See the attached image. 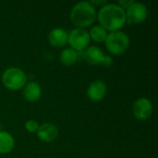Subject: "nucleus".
<instances>
[{
    "label": "nucleus",
    "instance_id": "obj_12",
    "mask_svg": "<svg viewBox=\"0 0 158 158\" xmlns=\"http://www.w3.org/2000/svg\"><path fill=\"white\" fill-rule=\"evenodd\" d=\"M23 98L29 103H35L42 96V87L36 81H28L22 89Z\"/></svg>",
    "mask_w": 158,
    "mask_h": 158
},
{
    "label": "nucleus",
    "instance_id": "obj_6",
    "mask_svg": "<svg viewBox=\"0 0 158 158\" xmlns=\"http://www.w3.org/2000/svg\"><path fill=\"white\" fill-rule=\"evenodd\" d=\"M125 15L126 24H142L147 19L149 16V9L145 4L134 1L128 8L125 9Z\"/></svg>",
    "mask_w": 158,
    "mask_h": 158
},
{
    "label": "nucleus",
    "instance_id": "obj_11",
    "mask_svg": "<svg viewBox=\"0 0 158 158\" xmlns=\"http://www.w3.org/2000/svg\"><path fill=\"white\" fill-rule=\"evenodd\" d=\"M69 32L60 27L53 28L47 34V41L49 44L55 48H61L68 44Z\"/></svg>",
    "mask_w": 158,
    "mask_h": 158
},
{
    "label": "nucleus",
    "instance_id": "obj_2",
    "mask_svg": "<svg viewBox=\"0 0 158 158\" xmlns=\"http://www.w3.org/2000/svg\"><path fill=\"white\" fill-rule=\"evenodd\" d=\"M96 9L90 1H81L73 6L69 13V19L75 28L86 29L96 20Z\"/></svg>",
    "mask_w": 158,
    "mask_h": 158
},
{
    "label": "nucleus",
    "instance_id": "obj_5",
    "mask_svg": "<svg viewBox=\"0 0 158 158\" xmlns=\"http://www.w3.org/2000/svg\"><path fill=\"white\" fill-rule=\"evenodd\" d=\"M80 58H82L91 66H104L109 68L114 63L112 56L106 55L97 45H89L84 51L80 53Z\"/></svg>",
    "mask_w": 158,
    "mask_h": 158
},
{
    "label": "nucleus",
    "instance_id": "obj_14",
    "mask_svg": "<svg viewBox=\"0 0 158 158\" xmlns=\"http://www.w3.org/2000/svg\"><path fill=\"white\" fill-rule=\"evenodd\" d=\"M15 146V139L11 133L0 131V155H6L12 152Z\"/></svg>",
    "mask_w": 158,
    "mask_h": 158
},
{
    "label": "nucleus",
    "instance_id": "obj_3",
    "mask_svg": "<svg viewBox=\"0 0 158 158\" xmlns=\"http://www.w3.org/2000/svg\"><path fill=\"white\" fill-rule=\"evenodd\" d=\"M104 44L110 55L119 56H123L130 48L131 39L130 36L122 31H111L108 32Z\"/></svg>",
    "mask_w": 158,
    "mask_h": 158
},
{
    "label": "nucleus",
    "instance_id": "obj_13",
    "mask_svg": "<svg viewBox=\"0 0 158 158\" xmlns=\"http://www.w3.org/2000/svg\"><path fill=\"white\" fill-rule=\"evenodd\" d=\"M59 62L65 67L73 66L80 59V53L70 47L63 49L59 54Z\"/></svg>",
    "mask_w": 158,
    "mask_h": 158
},
{
    "label": "nucleus",
    "instance_id": "obj_4",
    "mask_svg": "<svg viewBox=\"0 0 158 158\" xmlns=\"http://www.w3.org/2000/svg\"><path fill=\"white\" fill-rule=\"evenodd\" d=\"M1 81L6 89L16 92L23 89L28 82V77L25 71L20 68L9 67L2 73Z\"/></svg>",
    "mask_w": 158,
    "mask_h": 158
},
{
    "label": "nucleus",
    "instance_id": "obj_18",
    "mask_svg": "<svg viewBox=\"0 0 158 158\" xmlns=\"http://www.w3.org/2000/svg\"><path fill=\"white\" fill-rule=\"evenodd\" d=\"M90 3L95 7L96 6H99L100 7L101 6H105L106 4H107V1L106 0H101V1H97V0H92V1H90Z\"/></svg>",
    "mask_w": 158,
    "mask_h": 158
},
{
    "label": "nucleus",
    "instance_id": "obj_16",
    "mask_svg": "<svg viewBox=\"0 0 158 158\" xmlns=\"http://www.w3.org/2000/svg\"><path fill=\"white\" fill-rule=\"evenodd\" d=\"M40 124L34 119H29L24 123V128L29 133H36Z\"/></svg>",
    "mask_w": 158,
    "mask_h": 158
},
{
    "label": "nucleus",
    "instance_id": "obj_10",
    "mask_svg": "<svg viewBox=\"0 0 158 158\" xmlns=\"http://www.w3.org/2000/svg\"><path fill=\"white\" fill-rule=\"evenodd\" d=\"M107 94L106 83L102 80H95L92 81L86 90V94L92 102L102 101Z\"/></svg>",
    "mask_w": 158,
    "mask_h": 158
},
{
    "label": "nucleus",
    "instance_id": "obj_8",
    "mask_svg": "<svg viewBox=\"0 0 158 158\" xmlns=\"http://www.w3.org/2000/svg\"><path fill=\"white\" fill-rule=\"evenodd\" d=\"M154 111V106L150 99L147 97H140L133 102L132 105V115L140 121L148 120Z\"/></svg>",
    "mask_w": 158,
    "mask_h": 158
},
{
    "label": "nucleus",
    "instance_id": "obj_15",
    "mask_svg": "<svg viewBox=\"0 0 158 158\" xmlns=\"http://www.w3.org/2000/svg\"><path fill=\"white\" fill-rule=\"evenodd\" d=\"M88 32H89L91 41H94V43H97V44L105 43L106 36L108 34V31L99 24L91 26Z\"/></svg>",
    "mask_w": 158,
    "mask_h": 158
},
{
    "label": "nucleus",
    "instance_id": "obj_17",
    "mask_svg": "<svg viewBox=\"0 0 158 158\" xmlns=\"http://www.w3.org/2000/svg\"><path fill=\"white\" fill-rule=\"evenodd\" d=\"M133 2H134L133 0H119L117 4H118L119 6H121V7L125 10V9L128 8Z\"/></svg>",
    "mask_w": 158,
    "mask_h": 158
},
{
    "label": "nucleus",
    "instance_id": "obj_7",
    "mask_svg": "<svg viewBox=\"0 0 158 158\" xmlns=\"http://www.w3.org/2000/svg\"><path fill=\"white\" fill-rule=\"evenodd\" d=\"M91 43L88 30L74 28L68 34V44L73 50L81 53L84 51Z\"/></svg>",
    "mask_w": 158,
    "mask_h": 158
},
{
    "label": "nucleus",
    "instance_id": "obj_1",
    "mask_svg": "<svg viewBox=\"0 0 158 158\" xmlns=\"http://www.w3.org/2000/svg\"><path fill=\"white\" fill-rule=\"evenodd\" d=\"M96 20L108 32L121 31L126 25L125 10L117 3H107L99 8Z\"/></svg>",
    "mask_w": 158,
    "mask_h": 158
},
{
    "label": "nucleus",
    "instance_id": "obj_9",
    "mask_svg": "<svg viewBox=\"0 0 158 158\" xmlns=\"http://www.w3.org/2000/svg\"><path fill=\"white\" fill-rule=\"evenodd\" d=\"M58 128L52 122H44L40 124L37 132L35 133L37 138L44 143H51L58 137Z\"/></svg>",
    "mask_w": 158,
    "mask_h": 158
}]
</instances>
